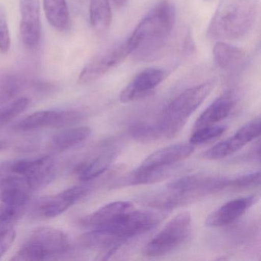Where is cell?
Wrapping results in <instances>:
<instances>
[{
    "mask_svg": "<svg viewBox=\"0 0 261 261\" xmlns=\"http://www.w3.org/2000/svg\"><path fill=\"white\" fill-rule=\"evenodd\" d=\"M176 12L169 0L159 2L140 21L126 41L136 60L146 62L155 59L169 41L173 31Z\"/></svg>",
    "mask_w": 261,
    "mask_h": 261,
    "instance_id": "cell-1",
    "label": "cell"
},
{
    "mask_svg": "<svg viewBox=\"0 0 261 261\" xmlns=\"http://www.w3.org/2000/svg\"><path fill=\"white\" fill-rule=\"evenodd\" d=\"M256 0H221L209 25L215 39L235 40L245 36L256 16Z\"/></svg>",
    "mask_w": 261,
    "mask_h": 261,
    "instance_id": "cell-2",
    "label": "cell"
},
{
    "mask_svg": "<svg viewBox=\"0 0 261 261\" xmlns=\"http://www.w3.org/2000/svg\"><path fill=\"white\" fill-rule=\"evenodd\" d=\"M215 82H204L192 87L172 100L155 123L159 137L171 139L182 129L189 117L211 94Z\"/></svg>",
    "mask_w": 261,
    "mask_h": 261,
    "instance_id": "cell-3",
    "label": "cell"
},
{
    "mask_svg": "<svg viewBox=\"0 0 261 261\" xmlns=\"http://www.w3.org/2000/svg\"><path fill=\"white\" fill-rule=\"evenodd\" d=\"M166 214L163 210L128 211L109 227L98 230L106 248L119 247L130 238L143 234L160 224Z\"/></svg>",
    "mask_w": 261,
    "mask_h": 261,
    "instance_id": "cell-4",
    "label": "cell"
},
{
    "mask_svg": "<svg viewBox=\"0 0 261 261\" xmlns=\"http://www.w3.org/2000/svg\"><path fill=\"white\" fill-rule=\"evenodd\" d=\"M70 249L69 240L62 230L41 227L30 233L13 260L36 261L51 259L65 254Z\"/></svg>",
    "mask_w": 261,
    "mask_h": 261,
    "instance_id": "cell-5",
    "label": "cell"
},
{
    "mask_svg": "<svg viewBox=\"0 0 261 261\" xmlns=\"http://www.w3.org/2000/svg\"><path fill=\"white\" fill-rule=\"evenodd\" d=\"M191 229L190 214L186 212L178 214L143 247V254L156 257L170 253L187 240Z\"/></svg>",
    "mask_w": 261,
    "mask_h": 261,
    "instance_id": "cell-6",
    "label": "cell"
},
{
    "mask_svg": "<svg viewBox=\"0 0 261 261\" xmlns=\"http://www.w3.org/2000/svg\"><path fill=\"white\" fill-rule=\"evenodd\" d=\"M33 189L25 178L12 169L11 162L0 163V201L27 207Z\"/></svg>",
    "mask_w": 261,
    "mask_h": 261,
    "instance_id": "cell-7",
    "label": "cell"
},
{
    "mask_svg": "<svg viewBox=\"0 0 261 261\" xmlns=\"http://www.w3.org/2000/svg\"><path fill=\"white\" fill-rule=\"evenodd\" d=\"M130 55L126 42L94 57L82 69L79 83L88 85L98 80L111 70L118 67Z\"/></svg>",
    "mask_w": 261,
    "mask_h": 261,
    "instance_id": "cell-8",
    "label": "cell"
},
{
    "mask_svg": "<svg viewBox=\"0 0 261 261\" xmlns=\"http://www.w3.org/2000/svg\"><path fill=\"white\" fill-rule=\"evenodd\" d=\"M259 133L260 118L256 117L241 126L230 138L220 142L207 149L204 153V157L207 160H218L230 156L259 137Z\"/></svg>",
    "mask_w": 261,
    "mask_h": 261,
    "instance_id": "cell-9",
    "label": "cell"
},
{
    "mask_svg": "<svg viewBox=\"0 0 261 261\" xmlns=\"http://www.w3.org/2000/svg\"><path fill=\"white\" fill-rule=\"evenodd\" d=\"M20 35L29 50H36L42 40L40 0H20Z\"/></svg>",
    "mask_w": 261,
    "mask_h": 261,
    "instance_id": "cell-10",
    "label": "cell"
},
{
    "mask_svg": "<svg viewBox=\"0 0 261 261\" xmlns=\"http://www.w3.org/2000/svg\"><path fill=\"white\" fill-rule=\"evenodd\" d=\"M82 117L83 114L77 111H38L16 123L15 129L30 131L45 127H65L75 124Z\"/></svg>",
    "mask_w": 261,
    "mask_h": 261,
    "instance_id": "cell-11",
    "label": "cell"
},
{
    "mask_svg": "<svg viewBox=\"0 0 261 261\" xmlns=\"http://www.w3.org/2000/svg\"><path fill=\"white\" fill-rule=\"evenodd\" d=\"M12 169L25 178L33 191L51 181L55 173L54 160L51 156L11 162Z\"/></svg>",
    "mask_w": 261,
    "mask_h": 261,
    "instance_id": "cell-12",
    "label": "cell"
},
{
    "mask_svg": "<svg viewBox=\"0 0 261 261\" xmlns=\"http://www.w3.org/2000/svg\"><path fill=\"white\" fill-rule=\"evenodd\" d=\"M165 77L166 72L160 68H150L141 71L122 91L120 101L123 103H130L147 97L163 82Z\"/></svg>",
    "mask_w": 261,
    "mask_h": 261,
    "instance_id": "cell-13",
    "label": "cell"
},
{
    "mask_svg": "<svg viewBox=\"0 0 261 261\" xmlns=\"http://www.w3.org/2000/svg\"><path fill=\"white\" fill-rule=\"evenodd\" d=\"M88 191V186H77L66 189L57 195L42 198L38 202V213L43 218H56L83 198Z\"/></svg>",
    "mask_w": 261,
    "mask_h": 261,
    "instance_id": "cell-14",
    "label": "cell"
},
{
    "mask_svg": "<svg viewBox=\"0 0 261 261\" xmlns=\"http://www.w3.org/2000/svg\"><path fill=\"white\" fill-rule=\"evenodd\" d=\"M195 150L193 145L178 143L162 148L152 152L137 168L141 170L170 167L176 163L186 160Z\"/></svg>",
    "mask_w": 261,
    "mask_h": 261,
    "instance_id": "cell-15",
    "label": "cell"
},
{
    "mask_svg": "<svg viewBox=\"0 0 261 261\" xmlns=\"http://www.w3.org/2000/svg\"><path fill=\"white\" fill-rule=\"evenodd\" d=\"M256 200V196H247L227 201L207 216L205 224L212 227L228 225L241 218Z\"/></svg>",
    "mask_w": 261,
    "mask_h": 261,
    "instance_id": "cell-16",
    "label": "cell"
},
{
    "mask_svg": "<svg viewBox=\"0 0 261 261\" xmlns=\"http://www.w3.org/2000/svg\"><path fill=\"white\" fill-rule=\"evenodd\" d=\"M133 208L134 206L130 201H114L83 217L80 220V224L91 230L106 228L114 224L123 214Z\"/></svg>",
    "mask_w": 261,
    "mask_h": 261,
    "instance_id": "cell-17",
    "label": "cell"
},
{
    "mask_svg": "<svg viewBox=\"0 0 261 261\" xmlns=\"http://www.w3.org/2000/svg\"><path fill=\"white\" fill-rule=\"evenodd\" d=\"M236 103L234 95L232 92H226L217 98L196 120L194 129L203 126H212L228 117Z\"/></svg>",
    "mask_w": 261,
    "mask_h": 261,
    "instance_id": "cell-18",
    "label": "cell"
},
{
    "mask_svg": "<svg viewBox=\"0 0 261 261\" xmlns=\"http://www.w3.org/2000/svg\"><path fill=\"white\" fill-rule=\"evenodd\" d=\"M44 11L48 23L59 32L71 27V17L66 0H43Z\"/></svg>",
    "mask_w": 261,
    "mask_h": 261,
    "instance_id": "cell-19",
    "label": "cell"
},
{
    "mask_svg": "<svg viewBox=\"0 0 261 261\" xmlns=\"http://www.w3.org/2000/svg\"><path fill=\"white\" fill-rule=\"evenodd\" d=\"M172 170L173 168L172 166L160 168V169H147V170L137 169L132 173L116 181L113 187H126V186L156 182L167 178Z\"/></svg>",
    "mask_w": 261,
    "mask_h": 261,
    "instance_id": "cell-20",
    "label": "cell"
},
{
    "mask_svg": "<svg viewBox=\"0 0 261 261\" xmlns=\"http://www.w3.org/2000/svg\"><path fill=\"white\" fill-rule=\"evenodd\" d=\"M215 63L221 69L231 71L239 67L244 59L242 50L220 41L213 48Z\"/></svg>",
    "mask_w": 261,
    "mask_h": 261,
    "instance_id": "cell-21",
    "label": "cell"
},
{
    "mask_svg": "<svg viewBox=\"0 0 261 261\" xmlns=\"http://www.w3.org/2000/svg\"><path fill=\"white\" fill-rule=\"evenodd\" d=\"M114 152H103L85 163H81L76 174L81 181H88L100 176L111 166L114 161Z\"/></svg>",
    "mask_w": 261,
    "mask_h": 261,
    "instance_id": "cell-22",
    "label": "cell"
},
{
    "mask_svg": "<svg viewBox=\"0 0 261 261\" xmlns=\"http://www.w3.org/2000/svg\"><path fill=\"white\" fill-rule=\"evenodd\" d=\"M90 22L94 31L105 33L112 23V10L110 0H90Z\"/></svg>",
    "mask_w": 261,
    "mask_h": 261,
    "instance_id": "cell-23",
    "label": "cell"
},
{
    "mask_svg": "<svg viewBox=\"0 0 261 261\" xmlns=\"http://www.w3.org/2000/svg\"><path fill=\"white\" fill-rule=\"evenodd\" d=\"M91 134V129L87 126L68 128L53 136L51 146L56 150H66L86 140Z\"/></svg>",
    "mask_w": 261,
    "mask_h": 261,
    "instance_id": "cell-24",
    "label": "cell"
},
{
    "mask_svg": "<svg viewBox=\"0 0 261 261\" xmlns=\"http://www.w3.org/2000/svg\"><path fill=\"white\" fill-rule=\"evenodd\" d=\"M226 129L227 128L224 126L212 125L194 129L191 135L189 143L193 146L207 143L215 139L219 138L225 132Z\"/></svg>",
    "mask_w": 261,
    "mask_h": 261,
    "instance_id": "cell-25",
    "label": "cell"
},
{
    "mask_svg": "<svg viewBox=\"0 0 261 261\" xmlns=\"http://www.w3.org/2000/svg\"><path fill=\"white\" fill-rule=\"evenodd\" d=\"M30 105V100L27 97H19L16 99L4 108H0V128L16 118L21 113L23 112Z\"/></svg>",
    "mask_w": 261,
    "mask_h": 261,
    "instance_id": "cell-26",
    "label": "cell"
},
{
    "mask_svg": "<svg viewBox=\"0 0 261 261\" xmlns=\"http://www.w3.org/2000/svg\"><path fill=\"white\" fill-rule=\"evenodd\" d=\"M25 85V81L18 74H8L4 77L1 86L0 94L4 99L12 98L20 92Z\"/></svg>",
    "mask_w": 261,
    "mask_h": 261,
    "instance_id": "cell-27",
    "label": "cell"
},
{
    "mask_svg": "<svg viewBox=\"0 0 261 261\" xmlns=\"http://www.w3.org/2000/svg\"><path fill=\"white\" fill-rule=\"evenodd\" d=\"M130 134L136 140L141 142H149L160 138L155 124L137 123L130 126Z\"/></svg>",
    "mask_w": 261,
    "mask_h": 261,
    "instance_id": "cell-28",
    "label": "cell"
},
{
    "mask_svg": "<svg viewBox=\"0 0 261 261\" xmlns=\"http://www.w3.org/2000/svg\"><path fill=\"white\" fill-rule=\"evenodd\" d=\"M11 46L10 30L7 21V11L3 4H0V53L7 54Z\"/></svg>",
    "mask_w": 261,
    "mask_h": 261,
    "instance_id": "cell-29",
    "label": "cell"
},
{
    "mask_svg": "<svg viewBox=\"0 0 261 261\" xmlns=\"http://www.w3.org/2000/svg\"><path fill=\"white\" fill-rule=\"evenodd\" d=\"M259 183H260V172L258 171V172L239 175L234 178H230L228 181V187L244 189V188L259 186Z\"/></svg>",
    "mask_w": 261,
    "mask_h": 261,
    "instance_id": "cell-30",
    "label": "cell"
},
{
    "mask_svg": "<svg viewBox=\"0 0 261 261\" xmlns=\"http://www.w3.org/2000/svg\"><path fill=\"white\" fill-rule=\"evenodd\" d=\"M16 238V230L13 228L8 229L0 233V257L7 253V250L13 245Z\"/></svg>",
    "mask_w": 261,
    "mask_h": 261,
    "instance_id": "cell-31",
    "label": "cell"
},
{
    "mask_svg": "<svg viewBox=\"0 0 261 261\" xmlns=\"http://www.w3.org/2000/svg\"><path fill=\"white\" fill-rule=\"evenodd\" d=\"M128 0H111V4L117 10L123 8L127 4Z\"/></svg>",
    "mask_w": 261,
    "mask_h": 261,
    "instance_id": "cell-32",
    "label": "cell"
},
{
    "mask_svg": "<svg viewBox=\"0 0 261 261\" xmlns=\"http://www.w3.org/2000/svg\"><path fill=\"white\" fill-rule=\"evenodd\" d=\"M6 146H7V144L4 141H0V150L5 149Z\"/></svg>",
    "mask_w": 261,
    "mask_h": 261,
    "instance_id": "cell-33",
    "label": "cell"
},
{
    "mask_svg": "<svg viewBox=\"0 0 261 261\" xmlns=\"http://www.w3.org/2000/svg\"><path fill=\"white\" fill-rule=\"evenodd\" d=\"M204 2H212V0H204Z\"/></svg>",
    "mask_w": 261,
    "mask_h": 261,
    "instance_id": "cell-34",
    "label": "cell"
}]
</instances>
